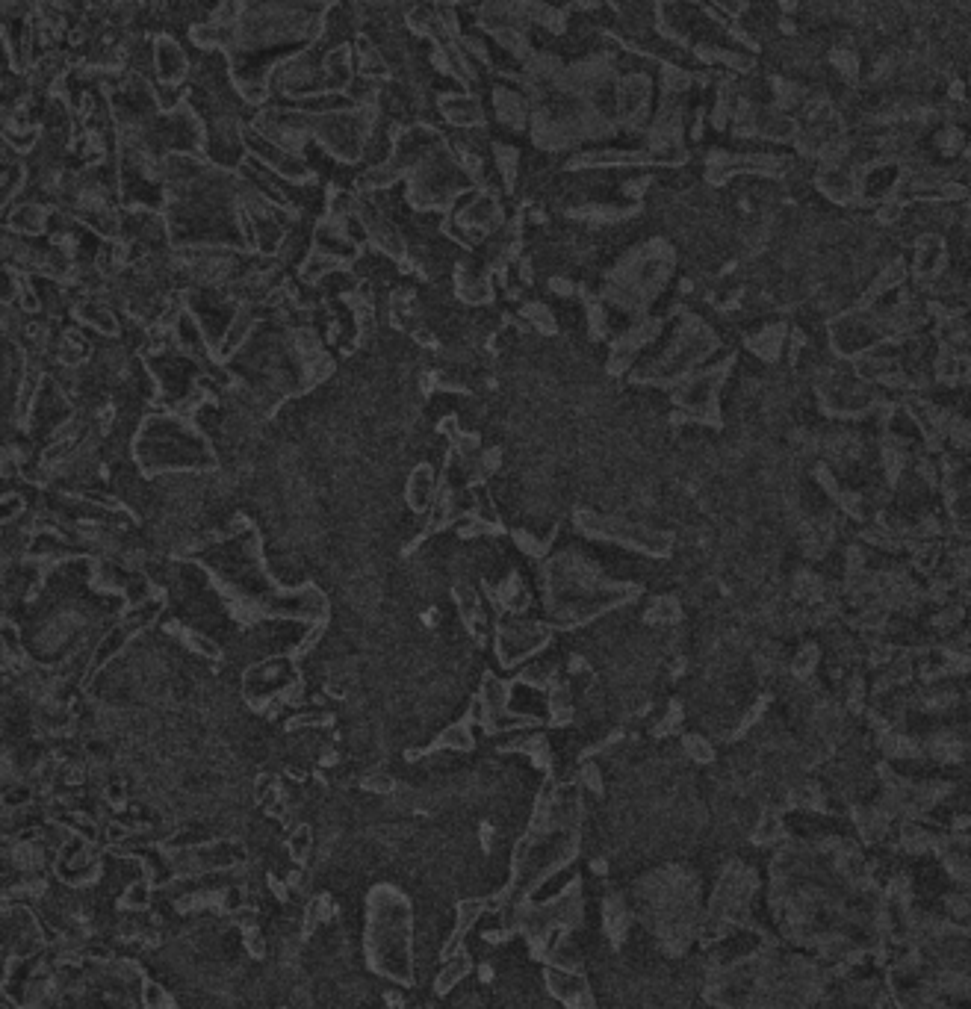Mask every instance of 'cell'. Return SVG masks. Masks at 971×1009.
<instances>
[{"mask_svg": "<svg viewBox=\"0 0 971 1009\" xmlns=\"http://www.w3.org/2000/svg\"><path fill=\"white\" fill-rule=\"evenodd\" d=\"M313 850V830L307 824H299L296 830L287 835V856L293 862H304Z\"/></svg>", "mask_w": 971, "mask_h": 1009, "instance_id": "cell-7", "label": "cell"}, {"mask_svg": "<svg viewBox=\"0 0 971 1009\" xmlns=\"http://www.w3.org/2000/svg\"><path fill=\"white\" fill-rule=\"evenodd\" d=\"M470 968H473V959H470V953H464V950L446 953V962L440 965V971H437V977H434V986H437V992H449V989L461 986V980L470 974Z\"/></svg>", "mask_w": 971, "mask_h": 1009, "instance_id": "cell-3", "label": "cell"}, {"mask_svg": "<svg viewBox=\"0 0 971 1009\" xmlns=\"http://www.w3.org/2000/svg\"><path fill=\"white\" fill-rule=\"evenodd\" d=\"M157 65H160V74H163L166 80H175V77L183 71L181 51H178L172 42H163V45L157 48Z\"/></svg>", "mask_w": 971, "mask_h": 1009, "instance_id": "cell-8", "label": "cell"}, {"mask_svg": "<svg viewBox=\"0 0 971 1009\" xmlns=\"http://www.w3.org/2000/svg\"><path fill=\"white\" fill-rule=\"evenodd\" d=\"M139 1007L142 1009H175V998L172 992L157 983V980H145L142 992H139Z\"/></svg>", "mask_w": 971, "mask_h": 1009, "instance_id": "cell-5", "label": "cell"}, {"mask_svg": "<svg viewBox=\"0 0 971 1009\" xmlns=\"http://www.w3.org/2000/svg\"><path fill=\"white\" fill-rule=\"evenodd\" d=\"M331 915H334V906H331V900H328L325 894L313 897V900L307 903V909H304V930H307V933L319 930L322 924H328V921H331Z\"/></svg>", "mask_w": 971, "mask_h": 1009, "instance_id": "cell-6", "label": "cell"}, {"mask_svg": "<svg viewBox=\"0 0 971 1009\" xmlns=\"http://www.w3.org/2000/svg\"><path fill=\"white\" fill-rule=\"evenodd\" d=\"M366 959L378 974L396 983H411L414 977L417 962H414L411 906L396 889H375L369 897Z\"/></svg>", "mask_w": 971, "mask_h": 1009, "instance_id": "cell-1", "label": "cell"}, {"mask_svg": "<svg viewBox=\"0 0 971 1009\" xmlns=\"http://www.w3.org/2000/svg\"><path fill=\"white\" fill-rule=\"evenodd\" d=\"M3 945H6V962L45 953V924L30 903H6Z\"/></svg>", "mask_w": 971, "mask_h": 1009, "instance_id": "cell-2", "label": "cell"}, {"mask_svg": "<svg viewBox=\"0 0 971 1009\" xmlns=\"http://www.w3.org/2000/svg\"><path fill=\"white\" fill-rule=\"evenodd\" d=\"M154 889H157V886H154L148 877L133 880L130 886H124L122 889V906L127 912H145V909L154 903Z\"/></svg>", "mask_w": 971, "mask_h": 1009, "instance_id": "cell-4", "label": "cell"}]
</instances>
